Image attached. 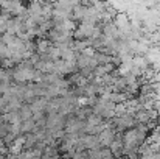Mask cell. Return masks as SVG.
I'll return each instance as SVG.
<instances>
[{"mask_svg":"<svg viewBox=\"0 0 160 159\" xmlns=\"http://www.w3.org/2000/svg\"><path fill=\"white\" fill-rule=\"evenodd\" d=\"M3 123V115H0V125Z\"/></svg>","mask_w":160,"mask_h":159,"instance_id":"cell-1","label":"cell"}]
</instances>
